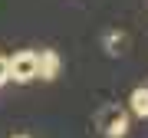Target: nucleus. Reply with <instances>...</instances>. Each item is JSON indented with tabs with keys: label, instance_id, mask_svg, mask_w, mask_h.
I'll use <instances>...</instances> for the list:
<instances>
[{
	"label": "nucleus",
	"instance_id": "0eeeda50",
	"mask_svg": "<svg viewBox=\"0 0 148 138\" xmlns=\"http://www.w3.org/2000/svg\"><path fill=\"white\" fill-rule=\"evenodd\" d=\"M13 138H30V135H13Z\"/></svg>",
	"mask_w": 148,
	"mask_h": 138
},
{
	"label": "nucleus",
	"instance_id": "f03ea898",
	"mask_svg": "<svg viewBox=\"0 0 148 138\" xmlns=\"http://www.w3.org/2000/svg\"><path fill=\"white\" fill-rule=\"evenodd\" d=\"M7 66H10V79L13 82H33L36 79V53H33V49L13 53L7 59Z\"/></svg>",
	"mask_w": 148,
	"mask_h": 138
},
{
	"label": "nucleus",
	"instance_id": "20e7f679",
	"mask_svg": "<svg viewBox=\"0 0 148 138\" xmlns=\"http://www.w3.org/2000/svg\"><path fill=\"white\" fill-rule=\"evenodd\" d=\"M128 105H132V115L148 118V85H138V89H132V96H128Z\"/></svg>",
	"mask_w": 148,
	"mask_h": 138
},
{
	"label": "nucleus",
	"instance_id": "39448f33",
	"mask_svg": "<svg viewBox=\"0 0 148 138\" xmlns=\"http://www.w3.org/2000/svg\"><path fill=\"white\" fill-rule=\"evenodd\" d=\"M106 46H109V49H106L109 56H119L122 46H125V36H122V33H109V36H106Z\"/></svg>",
	"mask_w": 148,
	"mask_h": 138
},
{
	"label": "nucleus",
	"instance_id": "f257e3e1",
	"mask_svg": "<svg viewBox=\"0 0 148 138\" xmlns=\"http://www.w3.org/2000/svg\"><path fill=\"white\" fill-rule=\"evenodd\" d=\"M95 125L102 128L106 138H125L128 135V112H122L119 105H106L95 115Z\"/></svg>",
	"mask_w": 148,
	"mask_h": 138
},
{
	"label": "nucleus",
	"instance_id": "7ed1b4c3",
	"mask_svg": "<svg viewBox=\"0 0 148 138\" xmlns=\"http://www.w3.org/2000/svg\"><path fill=\"white\" fill-rule=\"evenodd\" d=\"M59 66H63V59H59L56 49H40V53H36V79L53 82L59 76Z\"/></svg>",
	"mask_w": 148,
	"mask_h": 138
},
{
	"label": "nucleus",
	"instance_id": "423d86ee",
	"mask_svg": "<svg viewBox=\"0 0 148 138\" xmlns=\"http://www.w3.org/2000/svg\"><path fill=\"white\" fill-rule=\"evenodd\" d=\"M10 82V66H7V56H0V85Z\"/></svg>",
	"mask_w": 148,
	"mask_h": 138
}]
</instances>
